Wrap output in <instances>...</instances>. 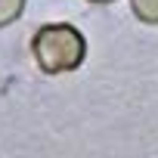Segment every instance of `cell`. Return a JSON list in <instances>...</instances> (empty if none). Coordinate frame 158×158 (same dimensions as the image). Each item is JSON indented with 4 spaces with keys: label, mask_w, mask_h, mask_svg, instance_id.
<instances>
[{
    "label": "cell",
    "mask_w": 158,
    "mask_h": 158,
    "mask_svg": "<svg viewBox=\"0 0 158 158\" xmlns=\"http://www.w3.org/2000/svg\"><path fill=\"white\" fill-rule=\"evenodd\" d=\"M130 13L143 25H158V0H130Z\"/></svg>",
    "instance_id": "7a4b0ae2"
},
{
    "label": "cell",
    "mask_w": 158,
    "mask_h": 158,
    "mask_svg": "<svg viewBox=\"0 0 158 158\" xmlns=\"http://www.w3.org/2000/svg\"><path fill=\"white\" fill-rule=\"evenodd\" d=\"M25 3L28 0H0V28L19 22L22 13H25Z\"/></svg>",
    "instance_id": "3957f363"
},
{
    "label": "cell",
    "mask_w": 158,
    "mask_h": 158,
    "mask_svg": "<svg viewBox=\"0 0 158 158\" xmlns=\"http://www.w3.org/2000/svg\"><path fill=\"white\" fill-rule=\"evenodd\" d=\"M87 3H115V0H87Z\"/></svg>",
    "instance_id": "277c9868"
},
{
    "label": "cell",
    "mask_w": 158,
    "mask_h": 158,
    "mask_svg": "<svg viewBox=\"0 0 158 158\" xmlns=\"http://www.w3.org/2000/svg\"><path fill=\"white\" fill-rule=\"evenodd\" d=\"M31 56L44 74H65L87 59V37L68 22L40 25L31 37Z\"/></svg>",
    "instance_id": "6da1fadb"
}]
</instances>
